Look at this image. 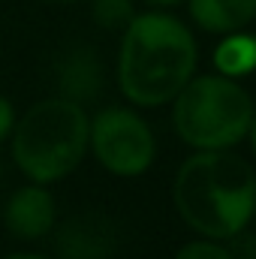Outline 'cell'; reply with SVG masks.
<instances>
[{"mask_svg":"<svg viewBox=\"0 0 256 259\" xmlns=\"http://www.w3.org/2000/svg\"><path fill=\"white\" fill-rule=\"evenodd\" d=\"M42 3H55V6H72V3H84V0H42Z\"/></svg>","mask_w":256,"mask_h":259,"instance_id":"17","label":"cell"},{"mask_svg":"<svg viewBox=\"0 0 256 259\" xmlns=\"http://www.w3.org/2000/svg\"><path fill=\"white\" fill-rule=\"evenodd\" d=\"M106 84V72L103 61L91 46H75L64 52L55 64V88L58 97H66L72 103H91L94 97H100Z\"/></svg>","mask_w":256,"mask_h":259,"instance_id":"8","label":"cell"},{"mask_svg":"<svg viewBox=\"0 0 256 259\" xmlns=\"http://www.w3.org/2000/svg\"><path fill=\"white\" fill-rule=\"evenodd\" d=\"M247 142H250V148L256 154V112H253V121H250V130H247Z\"/></svg>","mask_w":256,"mask_h":259,"instance_id":"16","label":"cell"},{"mask_svg":"<svg viewBox=\"0 0 256 259\" xmlns=\"http://www.w3.org/2000/svg\"><path fill=\"white\" fill-rule=\"evenodd\" d=\"M193 24L205 33H235L256 21V0H187Z\"/></svg>","mask_w":256,"mask_h":259,"instance_id":"9","label":"cell"},{"mask_svg":"<svg viewBox=\"0 0 256 259\" xmlns=\"http://www.w3.org/2000/svg\"><path fill=\"white\" fill-rule=\"evenodd\" d=\"M136 15V3L133 0H91V18L97 27L121 33Z\"/></svg>","mask_w":256,"mask_h":259,"instance_id":"11","label":"cell"},{"mask_svg":"<svg viewBox=\"0 0 256 259\" xmlns=\"http://www.w3.org/2000/svg\"><path fill=\"white\" fill-rule=\"evenodd\" d=\"M172 202L196 235L232 241L253 220L256 172L232 148L196 151L175 172Z\"/></svg>","mask_w":256,"mask_h":259,"instance_id":"2","label":"cell"},{"mask_svg":"<svg viewBox=\"0 0 256 259\" xmlns=\"http://www.w3.org/2000/svg\"><path fill=\"white\" fill-rule=\"evenodd\" d=\"M253 112V97L241 78L193 75L172 100V127L193 151H220L247 139Z\"/></svg>","mask_w":256,"mask_h":259,"instance_id":"4","label":"cell"},{"mask_svg":"<svg viewBox=\"0 0 256 259\" xmlns=\"http://www.w3.org/2000/svg\"><path fill=\"white\" fill-rule=\"evenodd\" d=\"M172 259H235V253L226 247V241H214V238H193L187 244H181Z\"/></svg>","mask_w":256,"mask_h":259,"instance_id":"12","label":"cell"},{"mask_svg":"<svg viewBox=\"0 0 256 259\" xmlns=\"http://www.w3.org/2000/svg\"><path fill=\"white\" fill-rule=\"evenodd\" d=\"M0 184H3V163H0Z\"/></svg>","mask_w":256,"mask_h":259,"instance_id":"18","label":"cell"},{"mask_svg":"<svg viewBox=\"0 0 256 259\" xmlns=\"http://www.w3.org/2000/svg\"><path fill=\"white\" fill-rule=\"evenodd\" d=\"M214 69L229 78H244L256 69V36L250 33H226L214 49Z\"/></svg>","mask_w":256,"mask_h":259,"instance_id":"10","label":"cell"},{"mask_svg":"<svg viewBox=\"0 0 256 259\" xmlns=\"http://www.w3.org/2000/svg\"><path fill=\"white\" fill-rule=\"evenodd\" d=\"M253 220H256V208H253Z\"/></svg>","mask_w":256,"mask_h":259,"instance_id":"19","label":"cell"},{"mask_svg":"<svg viewBox=\"0 0 256 259\" xmlns=\"http://www.w3.org/2000/svg\"><path fill=\"white\" fill-rule=\"evenodd\" d=\"M55 259H112L118 253L115 220L100 211H81L55 223Z\"/></svg>","mask_w":256,"mask_h":259,"instance_id":"6","label":"cell"},{"mask_svg":"<svg viewBox=\"0 0 256 259\" xmlns=\"http://www.w3.org/2000/svg\"><path fill=\"white\" fill-rule=\"evenodd\" d=\"M15 118H18V115H15L12 100L0 94V142L9 139V133H12V127H15Z\"/></svg>","mask_w":256,"mask_h":259,"instance_id":"13","label":"cell"},{"mask_svg":"<svg viewBox=\"0 0 256 259\" xmlns=\"http://www.w3.org/2000/svg\"><path fill=\"white\" fill-rule=\"evenodd\" d=\"M151 9H172V6H181V3H187V0H145Z\"/></svg>","mask_w":256,"mask_h":259,"instance_id":"15","label":"cell"},{"mask_svg":"<svg viewBox=\"0 0 256 259\" xmlns=\"http://www.w3.org/2000/svg\"><path fill=\"white\" fill-rule=\"evenodd\" d=\"M3 259H52L46 253H36V250H15V253H6Z\"/></svg>","mask_w":256,"mask_h":259,"instance_id":"14","label":"cell"},{"mask_svg":"<svg viewBox=\"0 0 256 259\" xmlns=\"http://www.w3.org/2000/svg\"><path fill=\"white\" fill-rule=\"evenodd\" d=\"M199 46L193 30L166 9L136 12L121 30L118 88L130 106H169L175 94L196 75Z\"/></svg>","mask_w":256,"mask_h":259,"instance_id":"1","label":"cell"},{"mask_svg":"<svg viewBox=\"0 0 256 259\" xmlns=\"http://www.w3.org/2000/svg\"><path fill=\"white\" fill-rule=\"evenodd\" d=\"M0 217H3V226L12 238L39 241V238H49L55 223H58V202L49 190V184L27 181L6 196Z\"/></svg>","mask_w":256,"mask_h":259,"instance_id":"7","label":"cell"},{"mask_svg":"<svg viewBox=\"0 0 256 259\" xmlns=\"http://www.w3.org/2000/svg\"><path fill=\"white\" fill-rule=\"evenodd\" d=\"M88 154L118 178H139L157 160V136L130 106H106L91 118Z\"/></svg>","mask_w":256,"mask_h":259,"instance_id":"5","label":"cell"},{"mask_svg":"<svg viewBox=\"0 0 256 259\" xmlns=\"http://www.w3.org/2000/svg\"><path fill=\"white\" fill-rule=\"evenodd\" d=\"M91 118L81 103L46 97L15 118L9 133L15 169L36 184H58L69 178L88 157Z\"/></svg>","mask_w":256,"mask_h":259,"instance_id":"3","label":"cell"}]
</instances>
